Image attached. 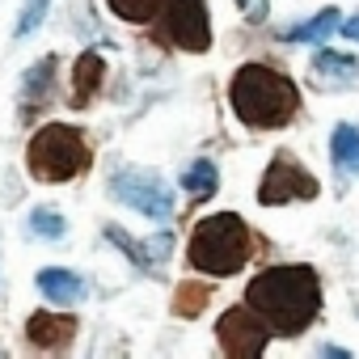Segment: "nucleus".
Here are the masks:
<instances>
[{"mask_svg":"<svg viewBox=\"0 0 359 359\" xmlns=\"http://www.w3.org/2000/svg\"><path fill=\"white\" fill-rule=\"evenodd\" d=\"M245 304L258 309L275 334L296 338L321 313V279L309 266H271L250 279Z\"/></svg>","mask_w":359,"mask_h":359,"instance_id":"f257e3e1","label":"nucleus"},{"mask_svg":"<svg viewBox=\"0 0 359 359\" xmlns=\"http://www.w3.org/2000/svg\"><path fill=\"white\" fill-rule=\"evenodd\" d=\"M229 102L245 127H283L296 114L300 93L283 72H275L266 64H245V68H237V76L229 85Z\"/></svg>","mask_w":359,"mask_h":359,"instance_id":"f03ea898","label":"nucleus"},{"mask_svg":"<svg viewBox=\"0 0 359 359\" xmlns=\"http://www.w3.org/2000/svg\"><path fill=\"white\" fill-rule=\"evenodd\" d=\"M250 254H254V233L237 212L203 216L191 233V266L212 279L237 275L250 262Z\"/></svg>","mask_w":359,"mask_h":359,"instance_id":"7ed1b4c3","label":"nucleus"},{"mask_svg":"<svg viewBox=\"0 0 359 359\" xmlns=\"http://www.w3.org/2000/svg\"><path fill=\"white\" fill-rule=\"evenodd\" d=\"M26 169L34 182H72L76 173L89 169V144L76 127L68 123H47L43 131H34L30 148H26Z\"/></svg>","mask_w":359,"mask_h":359,"instance_id":"20e7f679","label":"nucleus"},{"mask_svg":"<svg viewBox=\"0 0 359 359\" xmlns=\"http://www.w3.org/2000/svg\"><path fill=\"white\" fill-rule=\"evenodd\" d=\"M110 195H114L123 208H131V212H140V216H148V220H156V224L173 220V191H169L165 177H156V173L118 169V173L110 177Z\"/></svg>","mask_w":359,"mask_h":359,"instance_id":"39448f33","label":"nucleus"},{"mask_svg":"<svg viewBox=\"0 0 359 359\" xmlns=\"http://www.w3.org/2000/svg\"><path fill=\"white\" fill-rule=\"evenodd\" d=\"M161 9H165V39L173 47H182L191 55L208 51L212 47V18H208V0H161Z\"/></svg>","mask_w":359,"mask_h":359,"instance_id":"423d86ee","label":"nucleus"},{"mask_svg":"<svg viewBox=\"0 0 359 359\" xmlns=\"http://www.w3.org/2000/svg\"><path fill=\"white\" fill-rule=\"evenodd\" d=\"M317 177L304 169V165H296L287 152H279L271 165H266V173H262V187H258V203L262 208H283V203H296V199H317Z\"/></svg>","mask_w":359,"mask_h":359,"instance_id":"0eeeda50","label":"nucleus"},{"mask_svg":"<svg viewBox=\"0 0 359 359\" xmlns=\"http://www.w3.org/2000/svg\"><path fill=\"white\" fill-rule=\"evenodd\" d=\"M216 338H220V351L224 355H237V359H258L271 342V325L258 309L241 304V309H229L220 321H216Z\"/></svg>","mask_w":359,"mask_h":359,"instance_id":"6e6552de","label":"nucleus"},{"mask_svg":"<svg viewBox=\"0 0 359 359\" xmlns=\"http://www.w3.org/2000/svg\"><path fill=\"white\" fill-rule=\"evenodd\" d=\"M26 338L39 351H68L72 338H76V317L72 313H47L43 309V313H34L26 321Z\"/></svg>","mask_w":359,"mask_h":359,"instance_id":"1a4fd4ad","label":"nucleus"},{"mask_svg":"<svg viewBox=\"0 0 359 359\" xmlns=\"http://www.w3.org/2000/svg\"><path fill=\"white\" fill-rule=\"evenodd\" d=\"M39 292L51 300V304H81L85 300V279L76 275V271H68V266H47V271H39Z\"/></svg>","mask_w":359,"mask_h":359,"instance_id":"9d476101","label":"nucleus"},{"mask_svg":"<svg viewBox=\"0 0 359 359\" xmlns=\"http://www.w3.org/2000/svg\"><path fill=\"white\" fill-rule=\"evenodd\" d=\"M51 81H55V55H43L30 72H26V81H22V114H30V110H39V106H47V97H51Z\"/></svg>","mask_w":359,"mask_h":359,"instance_id":"9b49d317","label":"nucleus"},{"mask_svg":"<svg viewBox=\"0 0 359 359\" xmlns=\"http://www.w3.org/2000/svg\"><path fill=\"white\" fill-rule=\"evenodd\" d=\"M102 51H81L76 68H72V106H89V97L102 89Z\"/></svg>","mask_w":359,"mask_h":359,"instance_id":"f8f14e48","label":"nucleus"},{"mask_svg":"<svg viewBox=\"0 0 359 359\" xmlns=\"http://www.w3.org/2000/svg\"><path fill=\"white\" fill-rule=\"evenodd\" d=\"M330 161L342 173H359V127L355 123H338L330 135Z\"/></svg>","mask_w":359,"mask_h":359,"instance_id":"ddd939ff","label":"nucleus"},{"mask_svg":"<svg viewBox=\"0 0 359 359\" xmlns=\"http://www.w3.org/2000/svg\"><path fill=\"white\" fill-rule=\"evenodd\" d=\"M330 34H338V13L334 9H321L317 18H309V22H300V26L287 30L292 43H325Z\"/></svg>","mask_w":359,"mask_h":359,"instance_id":"4468645a","label":"nucleus"},{"mask_svg":"<svg viewBox=\"0 0 359 359\" xmlns=\"http://www.w3.org/2000/svg\"><path fill=\"white\" fill-rule=\"evenodd\" d=\"M182 187H187V195H195V199H212L216 187H220V169H216L212 161H195V165L182 173Z\"/></svg>","mask_w":359,"mask_h":359,"instance_id":"2eb2a0df","label":"nucleus"},{"mask_svg":"<svg viewBox=\"0 0 359 359\" xmlns=\"http://www.w3.org/2000/svg\"><path fill=\"white\" fill-rule=\"evenodd\" d=\"M313 68H317V76H321V81H338V85L355 81V72H359V64H355L351 55H342V51H317Z\"/></svg>","mask_w":359,"mask_h":359,"instance_id":"dca6fc26","label":"nucleus"},{"mask_svg":"<svg viewBox=\"0 0 359 359\" xmlns=\"http://www.w3.org/2000/svg\"><path fill=\"white\" fill-rule=\"evenodd\" d=\"M106 241L110 245H118L131 262H135V271H144V275H156V262H152V254H148V245H140V241H131L118 224H106Z\"/></svg>","mask_w":359,"mask_h":359,"instance_id":"f3484780","label":"nucleus"},{"mask_svg":"<svg viewBox=\"0 0 359 359\" xmlns=\"http://www.w3.org/2000/svg\"><path fill=\"white\" fill-rule=\"evenodd\" d=\"M203 304H208V287H203L199 279L182 283V287H177V296H173V313H177V317H199Z\"/></svg>","mask_w":359,"mask_h":359,"instance_id":"a211bd4d","label":"nucleus"},{"mask_svg":"<svg viewBox=\"0 0 359 359\" xmlns=\"http://www.w3.org/2000/svg\"><path fill=\"white\" fill-rule=\"evenodd\" d=\"M30 233L43 237V241H60V237L68 233V224H64L60 212H51V208H34V212H30Z\"/></svg>","mask_w":359,"mask_h":359,"instance_id":"6ab92c4d","label":"nucleus"},{"mask_svg":"<svg viewBox=\"0 0 359 359\" xmlns=\"http://www.w3.org/2000/svg\"><path fill=\"white\" fill-rule=\"evenodd\" d=\"M106 5H110V13L123 18V22H148V18H156L161 0H106Z\"/></svg>","mask_w":359,"mask_h":359,"instance_id":"aec40b11","label":"nucleus"},{"mask_svg":"<svg viewBox=\"0 0 359 359\" xmlns=\"http://www.w3.org/2000/svg\"><path fill=\"white\" fill-rule=\"evenodd\" d=\"M47 9H51V0H26L22 13H18V30H13V39H30V34L47 22Z\"/></svg>","mask_w":359,"mask_h":359,"instance_id":"412c9836","label":"nucleus"},{"mask_svg":"<svg viewBox=\"0 0 359 359\" xmlns=\"http://www.w3.org/2000/svg\"><path fill=\"white\" fill-rule=\"evenodd\" d=\"M342 34H346L351 43H359V13H355L351 22H342Z\"/></svg>","mask_w":359,"mask_h":359,"instance_id":"4be33fe9","label":"nucleus"},{"mask_svg":"<svg viewBox=\"0 0 359 359\" xmlns=\"http://www.w3.org/2000/svg\"><path fill=\"white\" fill-rule=\"evenodd\" d=\"M237 5H250V0H237Z\"/></svg>","mask_w":359,"mask_h":359,"instance_id":"5701e85b","label":"nucleus"}]
</instances>
